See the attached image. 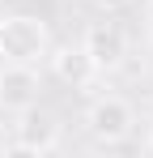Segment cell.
Masks as SVG:
<instances>
[{
    "instance_id": "1",
    "label": "cell",
    "mask_w": 153,
    "mask_h": 158,
    "mask_svg": "<svg viewBox=\"0 0 153 158\" xmlns=\"http://www.w3.org/2000/svg\"><path fill=\"white\" fill-rule=\"evenodd\" d=\"M51 52V30L34 13H13L0 22V60L4 64H30L38 69Z\"/></svg>"
},
{
    "instance_id": "2",
    "label": "cell",
    "mask_w": 153,
    "mask_h": 158,
    "mask_svg": "<svg viewBox=\"0 0 153 158\" xmlns=\"http://www.w3.org/2000/svg\"><path fill=\"white\" fill-rule=\"evenodd\" d=\"M9 132H13V150L17 154H51L60 145V137H64V124H60L55 111L30 103V107L17 111V120L9 124Z\"/></svg>"
},
{
    "instance_id": "3",
    "label": "cell",
    "mask_w": 153,
    "mask_h": 158,
    "mask_svg": "<svg viewBox=\"0 0 153 158\" xmlns=\"http://www.w3.org/2000/svg\"><path fill=\"white\" fill-rule=\"evenodd\" d=\"M132 128H136V107L128 98H119V94H98L94 103L85 107V132L94 141H102V145L128 141Z\"/></svg>"
},
{
    "instance_id": "4",
    "label": "cell",
    "mask_w": 153,
    "mask_h": 158,
    "mask_svg": "<svg viewBox=\"0 0 153 158\" xmlns=\"http://www.w3.org/2000/svg\"><path fill=\"white\" fill-rule=\"evenodd\" d=\"M81 47L89 52L98 73H115V69H124V60H128V39H124V30L115 22H94L81 34Z\"/></svg>"
},
{
    "instance_id": "5",
    "label": "cell",
    "mask_w": 153,
    "mask_h": 158,
    "mask_svg": "<svg viewBox=\"0 0 153 158\" xmlns=\"http://www.w3.org/2000/svg\"><path fill=\"white\" fill-rule=\"evenodd\" d=\"M43 64H47L51 73H55V81H64V85H73V90H85V85H94V81L102 77L98 69H94V60H89V52H85L81 43L51 47Z\"/></svg>"
},
{
    "instance_id": "6",
    "label": "cell",
    "mask_w": 153,
    "mask_h": 158,
    "mask_svg": "<svg viewBox=\"0 0 153 158\" xmlns=\"http://www.w3.org/2000/svg\"><path fill=\"white\" fill-rule=\"evenodd\" d=\"M0 103L9 111H22V107L38 103V69H30V64H4V73H0Z\"/></svg>"
},
{
    "instance_id": "7",
    "label": "cell",
    "mask_w": 153,
    "mask_h": 158,
    "mask_svg": "<svg viewBox=\"0 0 153 158\" xmlns=\"http://www.w3.org/2000/svg\"><path fill=\"white\" fill-rule=\"evenodd\" d=\"M94 9H102V13H115V9H124V4H132V0H89Z\"/></svg>"
},
{
    "instance_id": "8",
    "label": "cell",
    "mask_w": 153,
    "mask_h": 158,
    "mask_svg": "<svg viewBox=\"0 0 153 158\" xmlns=\"http://www.w3.org/2000/svg\"><path fill=\"white\" fill-rule=\"evenodd\" d=\"M13 150V132H9V124L0 120V154H9Z\"/></svg>"
},
{
    "instance_id": "9",
    "label": "cell",
    "mask_w": 153,
    "mask_h": 158,
    "mask_svg": "<svg viewBox=\"0 0 153 158\" xmlns=\"http://www.w3.org/2000/svg\"><path fill=\"white\" fill-rule=\"evenodd\" d=\"M145 30L153 34V0H145Z\"/></svg>"
},
{
    "instance_id": "10",
    "label": "cell",
    "mask_w": 153,
    "mask_h": 158,
    "mask_svg": "<svg viewBox=\"0 0 153 158\" xmlns=\"http://www.w3.org/2000/svg\"><path fill=\"white\" fill-rule=\"evenodd\" d=\"M145 150H149V154H153V128H149V137H145Z\"/></svg>"
}]
</instances>
